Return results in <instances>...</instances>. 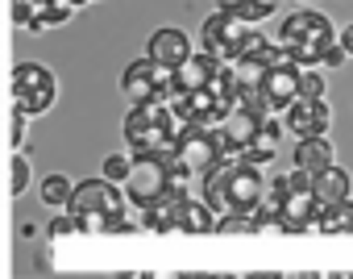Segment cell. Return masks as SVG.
<instances>
[{"mask_svg":"<svg viewBox=\"0 0 353 279\" xmlns=\"http://www.w3.org/2000/svg\"><path fill=\"white\" fill-rule=\"evenodd\" d=\"M266 113H258V108H250V104H233V113L225 117V137H229V146L233 151H245L250 142H258V137L266 133Z\"/></svg>","mask_w":353,"mask_h":279,"instance_id":"obj_12","label":"cell"},{"mask_svg":"<svg viewBox=\"0 0 353 279\" xmlns=\"http://www.w3.org/2000/svg\"><path fill=\"white\" fill-rule=\"evenodd\" d=\"M250 21L245 17H237L233 9H216L204 26H200V50H208V55H216V59H225V63H237L241 59V46H245V38H250Z\"/></svg>","mask_w":353,"mask_h":279,"instance_id":"obj_7","label":"cell"},{"mask_svg":"<svg viewBox=\"0 0 353 279\" xmlns=\"http://www.w3.org/2000/svg\"><path fill=\"white\" fill-rule=\"evenodd\" d=\"M324 233H353V200H336V204H324L320 213V225Z\"/></svg>","mask_w":353,"mask_h":279,"instance_id":"obj_19","label":"cell"},{"mask_svg":"<svg viewBox=\"0 0 353 279\" xmlns=\"http://www.w3.org/2000/svg\"><path fill=\"white\" fill-rule=\"evenodd\" d=\"M71 192H75V184H71L67 175H46V180H42V200H46L50 209L71 204Z\"/></svg>","mask_w":353,"mask_h":279,"instance_id":"obj_20","label":"cell"},{"mask_svg":"<svg viewBox=\"0 0 353 279\" xmlns=\"http://www.w3.org/2000/svg\"><path fill=\"white\" fill-rule=\"evenodd\" d=\"M303 96H324V79L303 67Z\"/></svg>","mask_w":353,"mask_h":279,"instance_id":"obj_25","label":"cell"},{"mask_svg":"<svg viewBox=\"0 0 353 279\" xmlns=\"http://www.w3.org/2000/svg\"><path fill=\"white\" fill-rule=\"evenodd\" d=\"M332 142H328V133H316V137H299L295 142V167H303V171H312V175H320L324 167H332Z\"/></svg>","mask_w":353,"mask_h":279,"instance_id":"obj_15","label":"cell"},{"mask_svg":"<svg viewBox=\"0 0 353 279\" xmlns=\"http://www.w3.org/2000/svg\"><path fill=\"white\" fill-rule=\"evenodd\" d=\"M241 5H245V0H216V9H233V13H237Z\"/></svg>","mask_w":353,"mask_h":279,"instance_id":"obj_27","label":"cell"},{"mask_svg":"<svg viewBox=\"0 0 353 279\" xmlns=\"http://www.w3.org/2000/svg\"><path fill=\"white\" fill-rule=\"evenodd\" d=\"M279 42H283V50H287V59H295L299 67H316V63L328 59V50H332L341 38L332 34V21H328L324 13H316V9H295V13L283 21Z\"/></svg>","mask_w":353,"mask_h":279,"instance_id":"obj_3","label":"cell"},{"mask_svg":"<svg viewBox=\"0 0 353 279\" xmlns=\"http://www.w3.org/2000/svg\"><path fill=\"white\" fill-rule=\"evenodd\" d=\"M216 225H221V217H216V209L204 200V196H183V204H179V229L183 233H216Z\"/></svg>","mask_w":353,"mask_h":279,"instance_id":"obj_14","label":"cell"},{"mask_svg":"<svg viewBox=\"0 0 353 279\" xmlns=\"http://www.w3.org/2000/svg\"><path fill=\"white\" fill-rule=\"evenodd\" d=\"M67 209L79 213L88 225H100V229H104L117 213H125V196L117 192V180L100 175V180H83V184H75Z\"/></svg>","mask_w":353,"mask_h":279,"instance_id":"obj_6","label":"cell"},{"mask_svg":"<svg viewBox=\"0 0 353 279\" xmlns=\"http://www.w3.org/2000/svg\"><path fill=\"white\" fill-rule=\"evenodd\" d=\"M145 55H154L158 63H166V67H174L179 71L196 50H192V38L183 34V30H174V26H166V30H158L154 38H150V50Z\"/></svg>","mask_w":353,"mask_h":279,"instance_id":"obj_13","label":"cell"},{"mask_svg":"<svg viewBox=\"0 0 353 279\" xmlns=\"http://www.w3.org/2000/svg\"><path fill=\"white\" fill-rule=\"evenodd\" d=\"M341 46H345V50H349V55H353V21H349V26H345V34H341Z\"/></svg>","mask_w":353,"mask_h":279,"instance_id":"obj_26","label":"cell"},{"mask_svg":"<svg viewBox=\"0 0 353 279\" xmlns=\"http://www.w3.org/2000/svg\"><path fill=\"white\" fill-rule=\"evenodd\" d=\"M26 121H30V113L13 108V151H21V142H26Z\"/></svg>","mask_w":353,"mask_h":279,"instance_id":"obj_24","label":"cell"},{"mask_svg":"<svg viewBox=\"0 0 353 279\" xmlns=\"http://www.w3.org/2000/svg\"><path fill=\"white\" fill-rule=\"evenodd\" d=\"M54 96H59V79L50 67H42V63H17L13 67V108L38 117L54 104Z\"/></svg>","mask_w":353,"mask_h":279,"instance_id":"obj_8","label":"cell"},{"mask_svg":"<svg viewBox=\"0 0 353 279\" xmlns=\"http://www.w3.org/2000/svg\"><path fill=\"white\" fill-rule=\"evenodd\" d=\"M121 92H125L133 104H141V100H170L174 92H179V84H174V67L158 63L154 55L133 59V63L125 67V75H121Z\"/></svg>","mask_w":353,"mask_h":279,"instance_id":"obj_5","label":"cell"},{"mask_svg":"<svg viewBox=\"0 0 353 279\" xmlns=\"http://www.w3.org/2000/svg\"><path fill=\"white\" fill-rule=\"evenodd\" d=\"M170 192H188L174 175V159H162V155H133V175L125 180V196L137 204V209H150L158 204L162 196Z\"/></svg>","mask_w":353,"mask_h":279,"instance_id":"obj_4","label":"cell"},{"mask_svg":"<svg viewBox=\"0 0 353 279\" xmlns=\"http://www.w3.org/2000/svg\"><path fill=\"white\" fill-rule=\"evenodd\" d=\"M312 184H316V196H320L324 204L349 200V188H353V184H349V171H341L336 163H332V167H324V171H320V175L312 180Z\"/></svg>","mask_w":353,"mask_h":279,"instance_id":"obj_17","label":"cell"},{"mask_svg":"<svg viewBox=\"0 0 353 279\" xmlns=\"http://www.w3.org/2000/svg\"><path fill=\"white\" fill-rule=\"evenodd\" d=\"M262 96H266V108L270 113H287L299 96H303V67L295 63V59H279L274 67H266V75H262Z\"/></svg>","mask_w":353,"mask_h":279,"instance_id":"obj_10","label":"cell"},{"mask_svg":"<svg viewBox=\"0 0 353 279\" xmlns=\"http://www.w3.org/2000/svg\"><path fill=\"white\" fill-rule=\"evenodd\" d=\"M279 5H283V0H245V5L237 9V17H245L250 26H258V21H266Z\"/></svg>","mask_w":353,"mask_h":279,"instance_id":"obj_21","label":"cell"},{"mask_svg":"<svg viewBox=\"0 0 353 279\" xmlns=\"http://www.w3.org/2000/svg\"><path fill=\"white\" fill-rule=\"evenodd\" d=\"M30 188V163L26 155H13V196H21Z\"/></svg>","mask_w":353,"mask_h":279,"instance_id":"obj_23","label":"cell"},{"mask_svg":"<svg viewBox=\"0 0 353 279\" xmlns=\"http://www.w3.org/2000/svg\"><path fill=\"white\" fill-rule=\"evenodd\" d=\"M287 192H291V180L283 175V180H274L270 188H266V196H262V204H258V225H279L283 221V204H287Z\"/></svg>","mask_w":353,"mask_h":279,"instance_id":"obj_18","label":"cell"},{"mask_svg":"<svg viewBox=\"0 0 353 279\" xmlns=\"http://www.w3.org/2000/svg\"><path fill=\"white\" fill-rule=\"evenodd\" d=\"M104 175L117 180V184H125V180L133 175V159H125V155H108V159H104Z\"/></svg>","mask_w":353,"mask_h":279,"instance_id":"obj_22","label":"cell"},{"mask_svg":"<svg viewBox=\"0 0 353 279\" xmlns=\"http://www.w3.org/2000/svg\"><path fill=\"white\" fill-rule=\"evenodd\" d=\"M279 59H287V50H283V42H270L258 26L250 30V38H245V46H241V59L237 63H258V67H274Z\"/></svg>","mask_w":353,"mask_h":279,"instance_id":"obj_16","label":"cell"},{"mask_svg":"<svg viewBox=\"0 0 353 279\" xmlns=\"http://www.w3.org/2000/svg\"><path fill=\"white\" fill-rule=\"evenodd\" d=\"M204 200L225 217V213H258L262 196H266V180H262V167L258 163H245L241 151L225 155L204 180Z\"/></svg>","mask_w":353,"mask_h":279,"instance_id":"obj_1","label":"cell"},{"mask_svg":"<svg viewBox=\"0 0 353 279\" xmlns=\"http://www.w3.org/2000/svg\"><path fill=\"white\" fill-rule=\"evenodd\" d=\"M183 117L174 108V100H141L125 113V142L133 155H162L170 159L179 151V133H183Z\"/></svg>","mask_w":353,"mask_h":279,"instance_id":"obj_2","label":"cell"},{"mask_svg":"<svg viewBox=\"0 0 353 279\" xmlns=\"http://www.w3.org/2000/svg\"><path fill=\"white\" fill-rule=\"evenodd\" d=\"M287 180H291V192H287V204H283V221H279V229H287V233H303V229L320 225L324 200L316 196V184H312L316 175H312V171L295 167Z\"/></svg>","mask_w":353,"mask_h":279,"instance_id":"obj_9","label":"cell"},{"mask_svg":"<svg viewBox=\"0 0 353 279\" xmlns=\"http://www.w3.org/2000/svg\"><path fill=\"white\" fill-rule=\"evenodd\" d=\"M287 129L295 137H316V133H328L332 129V104L324 96H299L291 108H287Z\"/></svg>","mask_w":353,"mask_h":279,"instance_id":"obj_11","label":"cell"}]
</instances>
